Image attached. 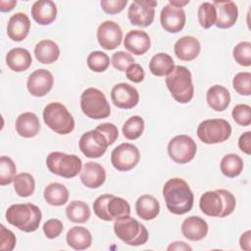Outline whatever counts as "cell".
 <instances>
[{"mask_svg":"<svg viewBox=\"0 0 251 251\" xmlns=\"http://www.w3.org/2000/svg\"><path fill=\"white\" fill-rule=\"evenodd\" d=\"M163 197L168 210L175 215H183L192 209L194 195L188 183L179 177L167 180L163 187Z\"/></svg>","mask_w":251,"mask_h":251,"instance_id":"cell-1","label":"cell"},{"mask_svg":"<svg viewBox=\"0 0 251 251\" xmlns=\"http://www.w3.org/2000/svg\"><path fill=\"white\" fill-rule=\"evenodd\" d=\"M235 206V197L226 189L207 191L199 200L200 210L209 217H227L234 211Z\"/></svg>","mask_w":251,"mask_h":251,"instance_id":"cell-2","label":"cell"},{"mask_svg":"<svg viewBox=\"0 0 251 251\" xmlns=\"http://www.w3.org/2000/svg\"><path fill=\"white\" fill-rule=\"evenodd\" d=\"M7 222L25 232L35 231L40 224L42 214L40 209L31 203L13 204L5 214Z\"/></svg>","mask_w":251,"mask_h":251,"instance_id":"cell-3","label":"cell"},{"mask_svg":"<svg viewBox=\"0 0 251 251\" xmlns=\"http://www.w3.org/2000/svg\"><path fill=\"white\" fill-rule=\"evenodd\" d=\"M166 85L173 98L178 103H188L194 95V86L190 71L183 66H175L166 77Z\"/></svg>","mask_w":251,"mask_h":251,"instance_id":"cell-4","label":"cell"},{"mask_svg":"<svg viewBox=\"0 0 251 251\" xmlns=\"http://www.w3.org/2000/svg\"><path fill=\"white\" fill-rule=\"evenodd\" d=\"M114 231L122 241L130 246L145 244L149 236L146 227L129 215L115 220Z\"/></svg>","mask_w":251,"mask_h":251,"instance_id":"cell-5","label":"cell"},{"mask_svg":"<svg viewBox=\"0 0 251 251\" xmlns=\"http://www.w3.org/2000/svg\"><path fill=\"white\" fill-rule=\"evenodd\" d=\"M45 125L58 134H69L75 128V120L67 107L59 102H52L43 110Z\"/></svg>","mask_w":251,"mask_h":251,"instance_id":"cell-6","label":"cell"},{"mask_svg":"<svg viewBox=\"0 0 251 251\" xmlns=\"http://www.w3.org/2000/svg\"><path fill=\"white\" fill-rule=\"evenodd\" d=\"M93 211L99 219L110 222L130 215V206L124 198L112 194H103L95 199Z\"/></svg>","mask_w":251,"mask_h":251,"instance_id":"cell-7","label":"cell"},{"mask_svg":"<svg viewBox=\"0 0 251 251\" xmlns=\"http://www.w3.org/2000/svg\"><path fill=\"white\" fill-rule=\"evenodd\" d=\"M80 108L86 117L93 120L105 119L111 114V107L105 94L94 87L86 88L81 93Z\"/></svg>","mask_w":251,"mask_h":251,"instance_id":"cell-8","label":"cell"},{"mask_svg":"<svg viewBox=\"0 0 251 251\" xmlns=\"http://www.w3.org/2000/svg\"><path fill=\"white\" fill-rule=\"evenodd\" d=\"M46 166L52 174L65 178H72L80 173L82 162L79 157L74 154L51 152L46 158Z\"/></svg>","mask_w":251,"mask_h":251,"instance_id":"cell-9","label":"cell"},{"mask_svg":"<svg viewBox=\"0 0 251 251\" xmlns=\"http://www.w3.org/2000/svg\"><path fill=\"white\" fill-rule=\"evenodd\" d=\"M231 134L230 124L224 119H210L200 123L197 136L205 144H217L227 140Z\"/></svg>","mask_w":251,"mask_h":251,"instance_id":"cell-10","label":"cell"},{"mask_svg":"<svg viewBox=\"0 0 251 251\" xmlns=\"http://www.w3.org/2000/svg\"><path fill=\"white\" fill-rule=\"evenodd\" d=\"M197 151L195 141L186 134H179L172 138L168 144L171 159L177 164H186L193 160Z\"/></svg>","mask_w":251,"mask_h":251,"instance_id":"cell-11","label":"cell"},{"mask_svg":"<svg viewBox=\"0 0 251 251\" xmlns=\"http://www.w3.org/2000/svg\"><path fill=\"white\" fill-rule=\"evenodd\" d=\"M140 160L138 148L131 143H122L115 147L111 153V163L120 172L132 170Z\"/></svg>","mask_w":251,"mask_h":251,"instance_id":"cell-12","label":"cell"},{"mask_svg":"<svg viewBox=\"0 0 251 251\" xmlns=\"http://www.w3.org/2000/svg\"><path fill=\"white\" fill-rule=\"evenodd\" d=\"M157 2L153 0H135L127 10V17L131 25L146 27L149 26L155 18V7Z\"/></svg>","mask_w":251,"mask_h":251,"instance_id":"cell-13","label":"cell"},{"mask_svg":"<svg viewBox=\"0 0 251 251\" xmlns=\"http://www.w3.org/2000/svg\"><path fill=\"white\" fill-rule=\"evenodd\" d=\"M109 143L105 135L99 130L92 129L84 132L78 141V147L87 158H99L105 154Z\"/></svg>","mask_w":251,"mask_h":251,"instance_id":"cell-14","label":"cell"},{"mask_svg":"<svg viewBox=\"0 0 251 251\" xmlns=\"http://www.w3.org/2000/svg\"><path fill=\"white\" fill-rule=\"evenodd\" d=\"M96 36L102 48L105 50H114L122 43L123 30L117 23L105 21L98 26Z\"/></svg>","mask_w":251,"mask_h":251,"instance_id":"cell-15","label":"cell"},{"mask_svg":"<svg viewBox=\"0 0 251 251\" xmlns=\"http://www.w3.org/2000/svg\"><path fill=\"white\" fill-rule=\"evenodd\" d=\"M160 22L162 27L166 31L171 33L179 32L185 25V12L182 8H178L168 3L161 11Z\"/></svg>","mask_w":251,"mask_h":251,"instance_id":"cell-16","label":"cell"},{"mask_svg":"<svg viewBox=\"0 0 251 251\" xmlns=\"http://www.w3.org/2000/svg\"><path fill=\"white\" fill-rule=\"evenodd\" d=\"M111 99L113 104L120 109H131L138 104L139 93L130 84L121 82L112 88Z\"/></svg>","mask_w":251,"mask_h":251,"instance_id":"cell-17","label":"cell"},{"mask_svg":"<svg viewBox=\"0 0 251 251\" xmlns=\"http://www.w3.org/2000/svg\"><path fill=\"white\" fill-rule=\"evenodd\" d=\"M53 83V75L48 70L39 69L29 75L26 87L32 96L43 97L52 89Z\"/></svg>","mask_w":251,"mask_h":251,"instance_id":"cell-18","label":"cell"},{"mask_svg":"<svg viewBox=\"0 0 251 251\" xmlns=\"http://www.w3.org/2000/svg\"><path fill=\"white\" fill-rule=\"evenodd\" d=\"M213 5L216 8L217 19L215 25L219 28H229L237 21L238 9L233 1H214Z\"/></svg>","mask_w":251,"mask_h":251,"instance_id":"cell-19","label":"cell"},{"mask_svg":"<svg viewBox=\"0 0 251 251\" xmlns=\"http://www.w3.org/2000/svg\"><path fill=\"white\" fill-rule=\"evenodd\" d=\"M125 48L133 55L145 54L151 46V40L148 33L144 30L133 29L129 30L124 39Z\"/></svg>","mask_w":251,"mask_h":251,"instance_id":"cell-20","label":"cell"},{"mask_svg":"<svg viewBox=\"0 0 251 251\" xmlns=\"http://www.w3.org/2000/svg\"><path fill=\"white\" fill-rule=\"evenodd\" d=\"M82 184L88 188H98L106 180V171L98 163L87 162L79 174Z\"/></svg>","mask_w":251,"mask_h":251,"instance_id":"cell-21","label":"cell"},{"mask_svg":"<svg viewBox=\"0 0 251 251\" xmlns=\"http://www.w3.org/2000/svg\"><path fill=\"white\" fill-rule=\"evenodd\" d=\"M30 21L26 14L19 12L11 16L7 25V34L13 41H23L28 34Z\"/></svg>","mask_w":251,"mask_h":251,"instance_id":"cell-22","label":"cell"},{"mask_svg":"<svg viewBox=\"0 0 251 251\" xmlns=\"http://www.w3.org/2000/svg\"><path fill=\"white\" fill-rule=\"evenodd\" d=\"M31 17L40 25L52 24L57 17V7L51 0H38L31 6Z\"/></svg>","mask_w":251,"mask_h":251,"instance_id":"cell-23","label":"cell"},{"mask_svg":"<svg viewBox=\"0 0 251 251\" xmlns=\"http://www.w3.org/2000/svg\"><path fill=\"white\" fill-rule=\"evenodd\" d=\"M209 230L208 224L205 220L197 216L186 218L181 224L182 235L191 241H199L203 239Z\"/></svg>","mask_w":251,"mask_h":251,"instance_id":"cell-24","label":"cell"},{"mask_svg":"<svg viewBox=\"0 0 251 251\" xmlns=\"http://www.w3.org/2000/svg\"><path fill=\"white\" fill-rule=\"evenodd\" d=\"M174 49L176 56L179 60L188 62L197 58L201 51V45L196 37L186 35L175 43Z\"/></svg>","mask_w":251,"mask_h":251,"instance_id":"cell-25","label":"cell"},{"mask_svg":"<svg viewBox=\"0 0 251 251\" xmlns=\"http://www.w3.org/2000/svg\"><path fill=\"white\" fill-rule=\"evenodd\" d=\"M15 127L19 135L25 138H31L36 136L39 132L40 123L34 113L25 112L18 116Z\"/></svg>","mask_w":251,"mask_h":251,"instance_id":"cell-26","label":"cell"},{"mask_svg":"<svg viewBox=\"0 0 251 251\" xmlns=\"http://www.w3.org/2000/svg\"><path fill=\"white\" fill-rule=\"evenodd\" d=\"M206 100L209 107L216 112L225 111L230 103L229 91L223 85H213L206 93Z\"/></svg>","mask_w":251,"mask_h":251,"instance_id":"cell-27","label":"cell"},{"mask_svg":"<svg viewBox=\"0 0 251 251\" xmlns=\"http://www.w3.org/2000/svg\"><path fill=\"white\" fill-rule=\"evenodd\" d=\"M32 63V58L28 50L21 47L11 49L6 55L7 66L16 73L26 71Z\"/></svg>","mask_w":251,"mask_h":251,"instance_id":"cell-28","label":"cell"},{"mask_svg":"<svg viewBox=\"0 0 251 251\" xmlns=\"http://www.w3.org/2000/svg\"><path fill=\"white\" fill-rule=\"evenodd\" d=\"M135 211L141 220L151 221L159 215L160 203L154 196L144 194L136 200Z\"/></svg>","mask_w":251,"mask_h":251,"instance_id":"cell-29","label":"cell"},{"mask_svg":"<svg viewBox=\"0 0 251 251\" xmlns=\"http://www.w3.org/2000/svg\"><path fill=\"white\" fill-rule=\"evenodd\" d=\"M34 55L36 60L41 64H52L59 59L60 49L53 40L43 39L34 47Z\"/></svg>","mask_w":251,"mask_h":251,"instance_id":"cell-30","label":"cell"},{"mask_svg":"<svg viewBox=\"0 0 251 251\" xmlns=\"http://www.w3.org/2000/svg\"><path fill=\"white\" fill-rule=\"evenodd\" d=\"M67 243L75 250H84L90 247L92 235L84 226H73L66 235Z\"/></svg>","mask_w":251,"mask_h":251,"instance_id":"cell-31","label":"cell"},{"mask_svg":"<svg viewBox=\"0 0 251 251\" xmlns=\"http://www.w3.org/2000/svg\"><path fill=\"white\" fill-rule=\"evenodd\" d=\"M43 196L47 204L51 206H63L68 202L70 193L64 184L52 182L45 187Z\"/></svg>","mask_w":251,"mask_h":251,"instance_id":"cell-32","label":"cell"},{"mask_svg":"<svg viewBox=\"0 0 251 251\" xmlns=\"http://www.w3.org/2000/svg\"><path fill=\"white\" fill-rule=\"evenodd\" d=\"M174 68V59L167 53H158L154 55L149 63V70L156 76L168 75Z\"/></svg>","mask_w":251,"mask_h":251,"instance_id":"cell-33","label":"cell"},{"mask_svg":"<svg viewBox=\"0 0 251 251\" xmlns=\"http://www.w3.org/2000/svg\"><path fill=\"white\" fill-rule=\"evenodd\" d=\"M89 206L80 200L72 201L66 208V215L68 219L76 224H83L90 218Z\"/></svg>","mask_w":251,"mask_h":251,"instance_id":"cell-34","label":"cell"},{"mask_svg":"<svg viewBox=\"0 0 251 251\" xmlns=\"http://www.w3.org/2000/svg\"><path fill=\"white\" fill-rule=\"evenodd\" d=\"M221 172L227 177H235L243 170V160L237 154L229 153L223 157L220 164Z\"/></svg>","mask_w":251,"mask_h":251,"instance_id":"cell-35","label":"cell"},{"mask_svg":"<svg viewBox=\"0 0 251 251\" xmlns=\"http://www.w3.org/2000/svg\"><path fill=\"white\" fill-rule=\"evenodd\" d=\"M14 189L21 197H28L33 194L35 189L34 177L28 173H21L17 175L13 180Z\"/></svg>","mask_w":251,"mask_h":251,"instance_id":"cell-36","label":"cell"},{"mask_svg":"<svg viewBox=\"0 0 251 251\" xmlns=\"http://www.w3.org/2000/svg\"><path fill=\"white\" fill-rule=\"evenodd\" d=\"M144 130V121L139 116H132L123 126L124 136L128 140H134L141 136Z\"/></svg>","mask_w":251,"mask_h":251,"instance_id":"cell-37","label":"cell"},{"mask_svg":"<svg viewBox=\"0 0 251 251\" xmlns=\"http://www.w3.org/2000/svg\"><path fill=\"white\" fill-rule=\"evenodd\" d=\"M197 17L198 22L203 28H210L214 25L217 19V13L213 3L203 2L198 8Z\"/></svg>","mask_w":251,"mask_h":251,"instance_id":"cell-38","label":"cell"},{"mask_svg":"<svg viewBox=\"0 0 251 251\" xmlns=\"http://www.w3.org/2000/svg\"><path fill=\"white\" fill-rule=\"evenodd\" d=\"M86 63L91 71L95 73H103L108 69L110 59L108 55L102 51H93L87 56Z\"/></svg>","mask_w":251,"mask_h":251,"instance_id":"cell-39","label":"cell"},{"mask_svg":"<svg viewBox=\"0 0 251 251\" xmlns=\"http://www.w3.org/2000/svg\"><path fill=\"white\" fill-rule=\"evenodd\" d=\"M17 173V168L14 161L7 156L0 158V184L7 185L11 183Z\"/></svg>","mask_w":251,"mask_h":251,"instance_id":"cell-40","label":"cell"},{"mask_svg":"<svg viewBox=\"0 0 251 251\" xmlns=\"http://www.w3.org/2000/svg\"><path fill=\"white\" fill-rule=\"evenodd\" d=\"M232 55L238 65L249 67L251 65V43L248 41L239 42L233 48Z\"/></svg>","mask_w":251,"mask_h":251,"instance_id":"cell-41","label":"cell"},{"mask_svg":"<svg viewBox=\"0 0 251 251\" xmlns=\"http://www.w3.org/2000/svg\"><path fill=\"white\" fill-rule=\"evenodd\" d=\"M232 86L238 94L249 96L251 94V74L249 72L236 74L232 80Z\"/></svg>","mask_w":251,"mask_h":251,"instance_id":"cell-42","label":"cell"},{"mask_svg":"<svg viewBox=\"0 0 251 251\" xmlns=\"http://www.w3.org/2000/svg\"><path fill=\"white\" fill-rule=\"evenodd\" d=\"M231 116L237 125L248 126L251 124V107L247 104H238L232 109Z\"/></svg>","mask_w":251,"mask_h":251,"instance_id":"cell-43","label":"cell"},{"mask_svg":"<svg viewBox=\"0 0 251 251\" xmlns=\"http://www.w3.org/2000/svg\"><path fill=\"white\" fill-rule=\"evenodd\" d=\"M111 63L116 70L125 72L130 65L134 64V58L125 51H118L112 55Z\"/></svg>","mask_w":251,"mask_h":251,"instance_id":"cell-44","label":"cell"},{"mask_svg":"<svg viewBox=\"0 0 251 251\" xmlns=\"http://www.w3.org/2000/svg\"><path fill=\"white\" fill-rule=\"evenodd\" d=\"M16 236L13 231L6 228L3 225L0 226V250L12 251L16 246Z\"/></svg>","mask_w":251,"mask_h":251,"instance_id":"cell-45","label":"cell"},{"mask_svg":"<svg viewBox=\"0 0 251 251\" xmlns=\"http://www.w3.org/2000/svg\"><path fill=\"white\" fill-rule=\"evenodd\" d=\"M64 229L63 223L58 219H50L46 221L43 225V232L45 236L49 239H54L58 237Z\"/></svg>","mask_w":251,"mask_h":251,"instance_id":"cell-46","label":"cell"},{"mask_svg":"<svg viewBox=\"0 0 251 251\" xmlns=\"http://www.w3.org/2000/svg\"><path fill=\"white\" fill-rule=\"evenodd\" d=\"M127 4V0H102L100 2L102 10L110 15L122 12Z\"/></svg>","mask_w":251,"mask_h":251,"instance_id":"cell-47","label":"cell"},{"mask_svg":"<svg viewBox=\"0 0 251 251\" xmlns=\"http://www.w3.org/2000/svg\"><path fill=\"white\" fill-rule=\"evenodd\" d=\"M96 129L99 130L100 132H102L105 135L109 145L113 144L117 140V138L119 137L118 127L114 124L104 123V124H101V125L97 126Z\"/></svg>","mask_w":251,"mask_h":251,"instance_id":"cell-48","label":"cell"},{"mask_svg":"<svg viewBox=\"0 0 251 251\" xmlns=\"http://www.w3.org/2000/svg\"><path fill=\"white\" fill-rule=\"evenodd\" d=\"M126 77L132 81V82H135V83H139L141 82L143 79H144V76H145V73H144V70L143 68L139 65V64H132L130 65L126 71Z\"/></svg>","mask_w":251,"mask_h":251,"instance_id":"cell-49","label":"cell"},{"mask_svg":"<svg viewBox=\"0 0 251 251\" xmlns=\"http://www.w3.org/2000/svg\"><path fill=\"white\" fill-rule=\"evenodd\" d=\"M239 149L247 155L251 154V131H246L238 139Z\"/></svg>","mask_w":251,"mask_h":251,"instance_id":"cell-50","label":"cell"},{"mask_svg":"<svg viewBox=\"0 0 251 251\" xmlns=\"http://www.w3.org/2000/svg\"><path fill=\"white\" fill-rule=\"evenodd\" d=\"M239 244L241 249L249 251L251 249V231L247 230L243 232L239 238Z\"/></svg>","mask_w":251,"mask_h":251,"instance_id":"cell-51","label":"cell"},{"mask_svg":"<svg viewBox=\"0 0 251 251\" xmlns=\"http://www.w3.org/2000/svg\"><path fill=\"white\" fill-rule=\"evenodd\" d=\"M168 250L169 251H172V250H180V251H182V250H189V251H191L192 248L188 244L183 242V241H176V242H173L168 247Z\"/></svg>","mask_w":251,"mask_h":251,"instance_id":"cell-52","label":"cell"},{"mask_svg":"<svg viewBox=\"0 0 251 251\" xmlns=\"http://www.w3.org/2000/svg\"><path fill=\"white\" fill-rule=\"evenodd\" d=\"M16 4H17L16 0H8V1L1 0L0 1V11L1 12H9L14 9Z\"/></svg>","mask_w":251,"mask_h":251,"instance_id":"cell-53","label":"cell"},{"mask_svg":"<svg viewBox=\"0 0 251 251\" xmlns=\"http://www.w3.org/2000/svg\"><path fill=\"white\" fill-rule=\"evenodd\" d=\"M169 3H171L172 5H174V6H176V7L182 8V6H184V5H186V4L189 3V0H186V1H183V2H181V1H170Z\"/></svg>","mask_w":251,"mask_h":251,"instance_id":"cell-54","label":"cell"}]
</instances>
